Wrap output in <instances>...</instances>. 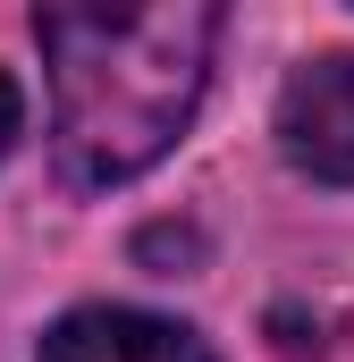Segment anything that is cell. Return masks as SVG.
Returning <instances> with one entry per match:
<instances>
[{
	"label": "cell",
	"instance_id": "cell-4",
	"mask_svg": "<svg viewBox=\"0 0 354 362\" xmlns=\"http://www.w3.org/2000/svg\"><path fill=\"white\" fill-rule=\"evenodd\" d=\"M25 135V93H17V76L0 68V160H8V144Z\"/></svg>",
	"mask_w": 354,
	"mask_h": 362
},
{
	"label": "cell",
	"instance_id": "cell-1",
	"mask_svg": "<svg viewBox=\"0 0 354 362\" xmlns=\"http://www.w3.org/2000/svg\"><path fill=\"white\" fill-rule=\"evenodd\" d=\"M34 42L51 59V101H59V169L76 185H127L185 135L202 76H211L219 8L59 0L34 17Z\"/></svg>",
	"mask_w": 354,
	"mask_h": 362
},
{
	"label": "cell",
	"instance_id": "cell-3",
	"mask_svg": "<svg viewBox=\"0 0 354 362\" xmlns=\"http://www.w3.org/2000/svg\"><path fill=\"white\" fill-rule=\"evenodd\" d=\"M42 362H211V346H202L194 329L161 320V312L85 303V312H68V320L42 337Z\"/></svg>",
	"mask_w": 354,
	"mask_h": 362
},
{
	"label": "cell",
	"instance_id": "cell-2",
	"mask_svg": "<svg viewBox=\"0 0 354 362\" xmlns=\"http://www.w3.org/2000/svg\"><path fill=\"white\" fill-rule=\"evenodd\" d=\"M278 144H287L295 169H312L329 185H354V59L346 51L287 76V93H278Z\"/></svg>",
	"mask_w": 354,
	"mask_h": 362
}]
</instances>
